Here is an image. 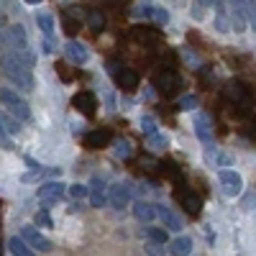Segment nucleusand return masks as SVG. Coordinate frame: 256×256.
Here are the masks:
<instances>
[{
	"instance_id": "f257e3e1",
	"label": "nucleus",
	"mask_w": 256,
	"mask_h": 256,
	"mask_svg": "<svg viewBox=\"0 0 256 256\" xmlns=\"http://www.w3.org/2000/svg\"><path fill=\"white\" fill-rule=\"evenodd\" d=\"M0 70H3V74L16 84L18 90H24V92H31L34 90V74H31V67L26 62H20L16 54H6V56H0Z\"/></svg>"
},
{
	"instance_id": "f03ea898",
	"label": "nucleus",
	"mask_w": 256,
	"mask_h": 256,
	"mask_svg": "<svg viewBox=\"0 0 256 256\" xmlns=\"http://www.w3.org/2000/svg\"><path fill=\"white\" fill-rule=\"evenodd\" d=\"M0 102H3L6 108L10 110V116H16L18 120H31V108H28V102L20 98L16 90L3 88V90H0Z\"/></svg>"
},
{
	"instance_id": "7ed1b4c3",
	"label": "nucleus",
	"mask_w": 256,
	"mask_h": 256,
	"mask_svg": "<svg viewBox=\"0 0 256 256\" xmlns=\"http://www.w3.org/2000/svg\"><path fill=\"white\" fill-rule=\"evenodd\" d=\"M64 195H67V184L64 182H59V180H52V182H44L38 190H36V198L44 202L46 208L49 205H56Z\"/></svg>"
},
{
	"instance_id": "20e7f679",
	"label": "nucleus",
	"mask_w": 256,
	"mask_h": 256,
	"mask_svg": "<svg viewBox=\"0 0 256 256\" xmlns=\"http://www.w3.org/2000/svg\"><path fill=\"white\" fill-rule=\"evenodd\" d=\"M218 180L223 184V192L228 198H236L241 195V190H244V180L238 172H233V169H218Z\"/></svg>"
},
{
	"instance_id": "39448f33",
	"label": "nucleus",
	"mask_w": 256,
	"mask_h": 256,
	"mask_svg": "<svg viewBox=\"0 0 256 256\" xmlns=\"http://www.w3.org/2000/svg\"><path fill=\"white\" fill-rule=\"evenodd\" d=\"M20 238H24L34 251H52L54 248V244L46 238V236H41V233H38V228H34V226H26V228H20Z\"/></svg>"
},
{
	"instance_id": "423d86ee",
	"label": "nucleus",
	"mask_w": 256,
	"mask_h": 256,
	"mask_svg": "<svg viewBox=\"0 0 256 256\" xmlns=\"http://www.w3.org/2000/svg\"><path fill=\"white\" fill-rule=\"evenodd\" d=\"M223 95H226L230 102H236V105H248V102H251V90H248V84H244V82H238V80H230V82L226 84Z\"/></svg>"
},
{
	"instance_id": "0eeeda50",
	"label": "nucleus",
	"mask_w": 256,
	"mask_h": 256,
	"mask_svg": "<svg viewBox=\"0 0 256 256\" xmlns=\"http://www.w3.org/2000/svg\"><path fill=\"white\" fill-rule=\"evenodd\" d=\"M154 84H156V90H162L164 95H174L182 88V77L177 72H172V70H164V72L156 74Z\"/></svg>"
},
{
	"instance_id": "6e6552de",
	"label": "nucleus",
	"mask_w": 256,
	"mask_h": 256,
	"mask_svg": "<svg viewBox=\"0 0 256 256\" xmlns=\"http://www.w3.org/2000/svg\"><path fill=\"white\" fill-rule=\"evenodd\" d=\"M108 202H110L116 210H123L128 202H131V184H128V182L113 184V187L108 190Z\"/></svg>"
},
{
	"instance_id": "1a4fd4ad",
	"label": "nucleus",
	"mask_w": 256,
	"mask_h": 256,
	"mask_svg": "<svg viewBox=\"0 0 256 256\" xmlns=\"http://www.w3.org/2000/svg\"><path fill=\"white\" fill-rule=\"evenodd\" d=\"M72 105H74V108H77L84 118H92V116H95V108H98L95 95H92V92H88V90L77 92V95L72 98Z\"/></svg>"
},
{
	"instance_id": "9d476101",
	"label": "nucleus",
	"mask_w": 256,
	"mask_h": 256,
	"mask_svg": "<svg viewBox=\"0 0 256 256\" xmlns=\"http://www.w3.org/2000/svg\"><path fill=\"white\" fill-rule=\"evenodd\" d=\"M110 141H113V134L108 128H95V131L84 134V146L88 148H105Z\"/></svg>"
},
{
	"instance_id": "9b49d317",
	"label": "nucleus",
	"mask_w": 256,
	"mask_h": 256,
	"mask_svg": "<svg viewBox=\"0 0 256 256\" xmlns=\"http://www.w3.org/2000/svg\"><path fill=\"white\" fill-rule=\"evenodd\" d=\"M177 200H180V205L190 212V216H198L200 212V208H202V202H200V195H195L192 190H182V192H177Z\"/></svg>"
},
{
	"instance_id": "f8f14e48",
	"label": "nucleus",
	"mask_w": 256,
	"mask_h": 256,
	"mask_svg": "<svg viewBox=\"0 0 256 256\" xmlns=\"http://www.w3.org/2000/svg\"><path fill=\"white\" fill-rule=\"evenodd\" d=\"M90 202H92V208H102L105 202H108V195H105V180L92 177V182H90Z\"/></svg>"
},
{
	"instance_id": "ddd939ff",
	"label": "nucleus",
	"mask_w": 256,
	"mask_h": 256,
	"mask_svg": "<svg viewBox=\"0 0 256 256\" xmlns=\"http://www.w3.org/2000/svg\"><path fill=\"white\" fill-rule=\"evenodd\" d=\"M64 52H67V59L74 62V64H84L90 59V52L84 44H80V41H70L67 46H64Z\"/></svg>"
},
{
	"instance_id": "4468645a",
	"label": "nucleus",
	"mask_w": 256,
	"mask_h": 256,
	"mask_svg": "<svg viewBox=\"0 0 256 256\" xmlns=\"http://www.w3.org/2000/svg\"><path fill=\"white\" fill-rule=\"evenodd\" d=\"M156 218L164 223V228L166 230H182V223H180V218L174 216V212L172 210H169V208H164V205H156Z\"/></svg>"
},
{
	"instance_id": "2eb2a0df",
	"label": "nucleus",
	"mask_w": 256,
	"mask_h": 256,
	"mask_svg": "<svg viewBox=\"0 0 256 256\" xmlns=\"http://www.w3.org/2000/svg\"><path fill=\"white\" fill-rule=\"evenodd\" d=\"M62 24H64V34L74 36L80 31V10L67 8V10H64V16H62Z\"/></svg>"
},
{
	"instance_id": "dca6fc26",
	"label": "nucleus",
	"mask_w": 256,
	"mask_h": 256,
	"mask_svg": "<svg viewBox=\"0 0 256 256\" xmlns=\"http://www.w3.org/2000/svg\"><path fill=\"white\" fill-rule=\"evenodd\" d=\"M116 84H118V88H123V90H136L138 88V72L123 67V72L116 77Z\"/></svg>"
},
{
	"instance_id": "f3484780",
	"label": "nucleus",
	"mask_w": 256,
	"mask_h": 256,
	"mask_svg": "<svg viewBox=\"0 0 256 256\" xmlns=\"http://www.w3.org/2000/svg\"><path fill=\"white\" fill-rule=\"evenodd\" d=\"M134 216H136V220L148 223V220H154V218H156V208H154V205H148V202H144V200H138V202L134 205Z\"/></svg>"
},
{
	"instance_id": "a211bd4d",
	"label": "nucleus",
	"mask_w": 256,
	"mask_h": 256,
	"mask_svg": "<svg viewBox=\"0 0 256 256\" xmlns=\"http://www.w3.org/2000/svg\"><path fill=\"white\" fill-rule=\"evenodd\" d=\"M169 254H172V256H190L192 254V238L177 236L172 244H169Z\"/></svg>"
},
{
	"instance_id": "6ab92c4d",
	"label": "nucleus",
	"mask_w": 256,
	"mask_h": 256,
	"mask_svg": "<svg viewBox=\"0 0 256 256\" xmlns=\"http://www.w3.org/2000/svg\"><path fill=\"white\" fill-rule=\"evenodd\" d=\"M195 134H198V138L205 141V144L212 141V128H210V118H208V116H198V118H195Z\"/></svg>"
},
{
	"instance_id": "aec40b11",
	"label": "nucleus",
	"mask_w": 256,
	"mask_h": 256,
	"mask_svg": "<svg viewBox=\"0 0 256 256\" xmlns=\"http://www.w3.org/2000/svg\"><path fill=\"white\" fill-rule=\"evenodd\" d=\"M36 24H38L41 34L54 41V18H52L49 13H41V10H38V13H36Z\"/></svg>"
},
{
	"instance_id": "412c9836",
	"label": "nucleus",
	"mask_w": 256,
	"mask_h": 256,
	"mask_svg": "<svg viewBox=\"0 0 256 256\" xmlns=\"http://www.w3.org/2000/svg\"><path fill=\"white\" fill-rule=\"evenodd\" d=\"M8 248H10V254H13V256H36V254H34V248H31L24 238H16V236L8 241Z\"/></svg>"
},
{
	"instance_id": "4be33fe9",
	"label": "nucleus",
	"mask_w": 256,
	"mask_h": 256,
	"mask_svg": "<svg viewBox=\"0 0 256 256\" xmlns=\"http://www.w3.org/2000/svg\"><path fill=\"white\" fill-rule=\"evenodd\" d=\"M88 26H90L92 34H102L105 31V16L100 10H90L88 13Z\"/></svg>"
},
{
	"instance_id": "5701e85b",
	"label": "nucleus",
	"mask_w": 256,
	"mask_h": 256,
	"mask_svg": "<svg viewBox=\"0 0 256 256\" xmlns=\"http://www.w3.org/2000/svg\"><path fill=\"white\" fill-rule=\"evenodd\" d=\"M0 126H3L10 136H18V134H20V120H18L16 116H6V113H0Z\"/></svg>"
},
{
	"instance_id": "b1692460",
	"label": "nucleus",
	"mask_w": 256,
	"mask_h": 256,
	"mask_svg": "<svg viewBox=\"0 0 256 256\" xmlns=\"http://www.w3.org/2000/svg\"><path fill=\"white\" fill-rule=\"evenodd\" d=\"M134 36L138 41H159V31L156 28H146V26H136L134 28Z\"/></svg>"
},
{
	"instance_id": "393cba45",
	"label": "nucleus",
	"mask_w": 256,
	"mask_h": 256,
	"mask_svg": "<svg viewBox=\"0 0 256 256\" xmlns=\"http://www.w3.org/2000/svg\"><path fill=\"white\" fill-rule=\"evenodd\" d=\"M146 236H148V241L164 246L169 241V230H164V228H146Z\"/></svg>"
},
{
	"instance_id": "a878e982",
	"label": "nucleus",
	"mask_w": 256,
	"mask_h": 256,
	"mask_svg": "<svg viewBox=\"0 0 256 256\" xmlns=\"http://www.w3.org/2000/svg\"><path fill=\"white\" fill-rule=\"evenodd\" d=\"M67 192H70L74 200H82V198H88V195H90V190L84 187V184H72V187H67Z\"/></svg>"
},
{
	"instance_id": "bb28decb",
	"label": "nucleus",
	"mask_w": 256,
	"mask_h": 256,
	"mask_svg": "<svg viewBox=\"0 0 256 256\" xmlns=\"http://www.w3.org/2000/svg\"><path fill=\"white\" fill-rule=\"evenodd\" d=\"M116 154H118L120 159H128V156H131V144H128L126 138H120V141L116 144Z\"/></svg>"
},
{
	"instance_id": "cd10ccee",
	"label": "nucleus",
	"mask_w": 256,
	"mask_h": 256,
	"mask_svg": "<svg viewBox=\"0 0 256 256\" xmlns=\"http://www.w3.org/2000/svg\"><path fill=\"white\" fill-rule=\"evenodd\" d=\"M144 251H146V256H164V254H166L164 246H162V244H154V241H148Z\"/></svg>"
},
{
	"instance_id": "c85d7f7f",
	"label": "nucleus",
	"mask_w": 256,
	"mask_h": 256,
	"mask_svg": "<svg viewBox=\"0 0 256 256\" xmlns=\"http://www.w3.org/2000/svg\"><path fill=\"white\" fill-rule=\"evenodd\" d=\"M152 18L156 20V24H162V26L169 24V13H166L164 8H152Z\"/></svg>"
},
{
	"instance_id": "c756f323",
	"label": "nucleus",
	"mask_w": 256,
	"mask_h": 256,
	"mask_svg": "<svg viewBox=\"0 0 256 256\" xmlns=\"http://www.w3.org/2000/svg\"><path fill=\"white\" fill-rule=\"evenodd\" d=\"M246 10H248V26L256 31V0H246Z\"/></svg>"
},
{
	"instance_id": "7c9ffc66",
	"label": "nucleus",
	"mask_w": 256,
	"mask_h": 256,
	"mask_svg": "<svg viewBox=\"0 0 256 256\" xmlns=\"http://www.w3.org/2000/svg\"><path fill=\"white\" fill-rule=\"evenodd\" d=\"M177 108H182V110H195V108H198V98H192V95L182 98V100H180V105H177Z\"/></svg>"
},
{
	"instance_id": "2f4dec72",
	"label": "nucleus",
	"mask_w": 256,
	"mask_h": 256,
	"mask_svg": "<svg viewBox=\"0 0 256 256\" xmlns=\"http://www.w3.org/2000/svg\"><path fill=\"white\" fill-rule=\"evenodd\" d=\"M141 126H144V134H146V136H154V134H156V123H154V118H148V116H146V118L141 120Z\"/></svg>"
},
{
	"instance_id": "473e14b6",
	"label": "nucleus",
	"mask_w": 256,
	"mask_h": 256,
	"mask_svg": "<svg viewBox=\"0 0 256 256\" xmlns=\"http://www.w3.org/2000/svg\"><path fill=\"white\" fill-rule=\"evenodd\" d=\"M108 72H110V77L116 80V77L123 72V64H120V62H116V59H110V62H108Z\"/></svg>"
},
{
	"instance_id": "72a5a7b5",
	"label": "nucleus",
	"mask_w": 256,
	"mask_h": 256,
	"mask_svg": "<svg viewBox=\"0 0 256 256\" xmlns=\"http://www.w3.org/2000/svg\"><path fill=\"white\" fill-rule=\"evenodd\" d=\"M0 146L3 148H13V141H10V134L6 131L3 126H0Z\"/></svg>"
},
{
	"instance_id": "f704fd0d",
	"label": "nucleus",
	"mask_w": 256,
	"mask_h": 256,
	"mask_svg": "<svg viewBox=\"0 0 256 256\" xmlns=\"http://www.w3.org/2000/svg\"><path fill=\"white\" fill-rule=\"evenodd\" d=\"M216 164H218V166H230V164H233V156L218 152V154H216Z\"/></svg>"
},
{
	"instance_id": "c9c22d12",
	"label": "nucleus",
	"mask_w": 256,
	"mask_h": 256,
	"mask_svg": "<svg viewBox=\"0 0 256 256\" xmlns=\"http://www.w3.org/2000/svg\"><path fill=\"white\" fill-rule=\"evenodd\" d=\"M148 138H152V141H148V144H152V148H164V146L169 144L166 136H156V134H154V136H148Z\"/></svg>"
},
{
	"instance_id": "e433bc0d",
	"label": "nucleus",
	"mask_w": 256,
	"mask_h": 256,
	"mask_svg": "<svg viewBox=\"0 0 256 256\" xmlns=\"http://www.w3.org/2000/svg\"><path fill=\"white\" fill-rule=\"evenodd\" d=\"M36 226H44V228H52V218L46 216V210H41L36 216Z\"/></svg>"
},
{
	"instance_id": "4c0bfd02",
	"label": "nucleus",
	"mask_w": 256,
	"mask_h": 256,
	"mask_svg": "<svg viewBox=\"0 0 256 256\" xmlns=\"http://www.w3.org/2000/svg\"><path fill=\"white\" fill-rule=\"evenodd\" d=\"M162 169H164V174H169V177H177V164H172V162H164V164H162Z\"/></svg>"
},
{
	"instance_id": "58836bf2",
	"label": "nucleus",
	"mask_w": 256,
	"mask_h": 256,
	"mask_svg": "<svg viewBox=\"0 0 256 256\" xmlns=\"http://www.w3.org/2000/svg\"><path fill=\"white\" fill-rule=\"evenodd\" d=\"M41 46H44V54H54V41L52 38H44V44H41Z\"/></svg>"
},
{
	"instance_id": "ea45409f",
	"label": "nucleus",
	"mask_w": 256,
	"mask_h": 256,
	"mask_svg": "<svg viewBox=\"0 0 256 256\" xmlns=\"http://www.w3.org/2000/svg\"><path fill=\"white\" fill-rule=\"evenodd\" d=\"M254 202H256V200H254V195H248V198L244 200V208H248V210H251V208H254Z\"/></svg>"
},
{
	"instance_id": "a19ab883",
	"label": "nucleus",
	"mask_w": 256,
	"mask_h": 256,
	"mask_svg": "<svg viewBox=\"0 0 256 256\" xmlns=\"http://www.w3.org/2000/svg\"><path fill=\"white\" fill-rule=\"evenodd\" d=\"M24 3H28V6H38L41 0H24Z\"/></svg>"
},
{
	"instance_id": "79ce46f5",
	"label": "nucleus",
	"mask_w": 256,
	"mask_h": 256,
	"mask_svg": "<svg viewBox=\"0 0 256 256\" xmlns=\"http://www.w3.org/2000/svg\"><path fill=\"white\" fill-rule=\"evenodd\" d=\"M0 256H3V254H0Z\"/></svg>"
}]
</instances>
